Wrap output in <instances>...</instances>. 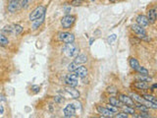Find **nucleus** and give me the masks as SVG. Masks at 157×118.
<instances>
[{
	"mask_svg": "<svg viewBox=\"0 0 157 118\" xmlns=\"http://www.w3.org/2000/svg\"><path fill=\"white\" fill-rule=\"evenodd\" d=\"M64 52H65L67 57H76L78 54V48L74 44V42L72 43H66L65 47H64Z\"/></svg>",
	"mask_w": 157,
	"mask_h": 118,
	"instance_id": "nucleus-1",
	"label": "nucleus"
},
{
	"mask_svg": "<svg viewBox=\"0 0 157 118\" xmlns=\"http://www.w3.org/2000/svg\"><path fill=\"white\" fill-rule=\"evenodd\" d=\"M43 15H45V7L43 6H38L36 7V9L33 10V11L29 14V21L31 22H33L34 20H36L38 18H40Z\"/></svg>",
	"mask_w": 157,
	"mask_h": 118,
	"instance_id": "nucleus-2",
	"label": "nucleus"
},
{
	"mask_svg": "<svg viewBox=\"0 0 157 118\" xmlns=\"http://www.w3.org/2000/svg\"><path fill=\"white\" fill-rule=\"evenodd\" d=\"M76 21V17L73 15H66L61 19V25L64 29H70Z\"/></svg>",
	"mask_w": 157,
	"mask_h": 118,
	"instance_id": "nucleus-3",
	"label": "nucleus"
},
{
	"mask_svg": "<svg viewBox=\"0 0 157 118\" xmlns=\"http://www.w3.org/2000/svg\"><path fill=\"white\" fill-rule=\"evenodd\" d=\"M58 37L61 41L65 42V43H72L75 41V36L71 33L68 32H63V33H59Z\"/></svg>",
	"mask_w": 157,
	"mask_h": 118,
	"instance_id": "nucleus-4",
	"label": "nucleus"
},
{
	"mask_svg": "<svg viewBox=\"0 0 157 118\" xmlns=\"http://www.w3.org/2000/svg\"><path fill=\"white\" fill-rule=\"evenodd\" d=\"M131 29H132V32L137 34V37H139L140 39L141 38L146 39V32H145L144 28L139 26L137 24H134V25H132V26H131Z\"/></svg>",
	"mask_w": 157,
	"mask_h": 118,
	"instance_id": "nucleus-5",
	"label": "nucleus"
},
{
	"mask_svg": "<svg viewBox=\"0 0 157 118\" xmlns=\"http://www.w3.org/2000/svg\"><path fill=\"white\" fill-rule=\"evenodd\" d=\"M119 100L122 102V104L124 105H128V106H132L134 107L135 106V101L132 100V98L129 96H126V95H120L119 96Z\"/></svg>",
	"mask_w": 157,
	"mask_h": 118,
	"instance_id": "nucleus-6",
	"label": "nucleus"
},
{
	"mask_svg": "<svg viewBox=\"0 0 157 118\" xmlns=\"http://www.w3.org/2000/svg\"><path fill=\"white\" fill-rule=\"evenodd\" d=\"M20 1L21 0H10L7 6V10L10 13H15L20 8Z\"/></svg>",
	"mask_w": 157,
	"mask_h": 118,
	"instance_id": "nucleus-7",
	"label": "nucleus"
},
{
	"mask_svg": "<svg viewBox=\"0 0 157 118\" xmlns=\"http://www.w3.org/2000/svg\"><path fill=\"white\" fill-rule=\"evenodd\" d=\"M76 113V108L73 105V103L68 104L64 108V116L65 117H73Z\"/></svg>",
	"mask_w": 157,
	"mask_h": 118,
	"instance_id": "nucleus-8",
	"label": "nucleus"
},
{
	"mask_svg": "<svg viewBox=\"0 0 157 118\" xmlns=\"http://www.w3.org/2000/svg\"><path fill=\"white\" fill-rule=\"evenodd\" d=\"M136 24L142 28H147L149 25V22L144 15H139V16L136 17Z\"/></svg>",
	"mask_w": 157,
	"mask_h": 118,
	"instance_id": "nucleus-9",
	"label": "nucleus"
},
{
	"mask_svg": "<svg viewBox=\"0 0 157 118\" xmlns=\"http://www.w3.org/2000/svg\"><path fill=\"white\" fill-rule=\"evenodd\" d=\"M75 74L78 76V78H86L87 76V69L85 66H78L75 71Z\"/></svg>",
	"mask_w": 157,
	"mask_h": 118,
	"instance_id": "nucleus-10",
	"label": "nucleus"
},
{
	"mask_svg": "<svg viewBox=\"0 0 157 118\" xmlns=\"http://www.w3.org/2000/svg\"><path fill=\"white\" fill-rule=\"evenodd\" d=\"M96 109L102 116H104V117H113V113L110 110H108L106 107L98 105V106H96Z\"/></svg>",
	"mask_w": 157,
	"mask_h": 118,
	"instance_id": "nucleus-11",
	"label": "nucleus"
},
{
	"mask_svg": "<svg viewBox=\"0 0 157 118\" xmlns=\"http://www.w3.org/2000/svg\"><path fill=\"white\" fill-rule=\"evenodd\" d=\"M147 20H148L149 24H154L156 21V9H149L148 12H147Z\"/></svg>",
	"mask_w": 157,
	"mask_h": 118,
	"instance_id": "nucleus-12",
	"label": "nucleus"
},
{
	"mask_svg": "<svg viewBox=\"0 0 157 118\" xmlns=\"http://www.w3.org/2000/svg\"><path fill=\"white\" fill-rule=\"evenodd\" d=\"M65 91H66L73 98H78V97H80V92L77 91L75 88H73V87H67V88H65Z\"/></svg>",
	"mask_w": 157,
	"mask_h": 118,
	"instance_id": "nucleus-13",
	"label": "nucleus"
},
{
	"mask_svg": "<svg viewBox=\"0 0 157 118\" xmlns=\"http://www.w3.org/2000/svg\"><path fill=\"white\" fill-rule=\"evenodd\" d=\"M135 88H136L137 90H141V91H145V90H148L149 86L147 85L146 82H142V81H137L134 84Z\"/></svg>",
	"mask_w": 157,
	"mask_h": 118,
	"instance_id": "nucleus-14",
	"label": "nucleus"
},
{
	"mask_svg": "<svg viewBox=\"0 0 157 118\" xmlns=\"http://www.w3.org/2000/svg\"><path fill=\"white\" fill-rule=\"evenodd\" d=\"M87 61V57L86 55H85V54H78V55L76 56V59L74 62H76L78 65H80V64H85L86 63Z\"/></svg>",
	"mask_w": 157,
	"mask_h": 118,
	"instance_id": "nucleus-15",
	"label": "nucleus"
},
{
	"mask_svg": "<svg viewBox=\"0 0 157 118\" xmlns=\"http://www.w3.org/2000/svg\"><path fill=\"white\" fill-rule=\"evenodd\" d=\"M129 63H130L131 68L132 69V70H135V71H137V70H139V69H140V67L139 61H137L136 59V58H134V57L130 58Z\"/></svg>",
	"mask_w": 157,
	"mask_h": 118,
	"instance_id": "nucleus-16",
	"label": "nucleus"
},
{
	"mask_svg": "<svg viewBox=\"0 0 157 118\" xmlns=\"http://www.w3.org/2000/svg\"><path fill=\"white\" fill-rule=\"evenodd\" d=\"M44 19H45V15H43V16H41L40 18H38V19H36V20H34V21H33V30L38 29L39 27L41 26V24L44 22Z\"/></svg>",
	"mask_w": 157,
	"mask_h": 118,
	"instance_id": "nucleus-17",
	"label": "nucleus"
},
{
	"mask_svg": "<svg viewBox=\"0 0 157 118\" xmlns=\"http://www.w3.org/2000/svg\"><path fill=\"white\" fill-rule=\"evenodd\" d=\"M109 103L110 104H112V105H114V106H116V107H118V108H120V107H122V102L118 100V98H116V97H114V96H111V97H109Z\"/></svg>",
	"mask_w": 157,
	"mask_h": 118,
	"instance_id": "nucleus-18",
	"label": "nucleus"
},
{
	"mask_svg": "<svg viewBox=\"0 0 157 118\" xmlns=\"http://www.w3.org/2000/svg\"><path fill=\"white\" fill-rule=\"evenodd\" d=\"M130 96L132 98V100H136V101L140 102V103H144V97L140 96H139V95H137V93H134V92H132Z\"/></svg>",
	"mask_w": 157,
	"mask_h": 118,
	"instance_id": "nucleus-19",
	"label": "nucleus"
},
{
	"mask_svg": "<svg viewBox=\"0 0 157 118\" xmlns=\"http://www.w3.org/2000/svg\"><path fill=\"white\" fill-rule=\"evenodd\" d=\"M137 79V81H142V82H151L152 81V78L149 77V76H147V75H140V74H139L136 77Z\"/></svg>",
	"mask_w": 157,
	"mask_h": 118,
	"instance_id": "nucleus-20",
	"label": "nucleus"
},
{
	"mask_svg": "<svg viewBox=\"0 0 157 118\" xmlns=\"http://www.w3.org/2000/svg\"><path fill=\"white\" fill-rule=\"evenodd\" d=\"M65 83L69 87H73L75 88L78 86V80H73V79H69V78H65Z\"/></svg>",
	"mask_w": 157,
	"mask_h": 118,
	"instance_id": "nucleus-21",
	"label": "nucleus"
},
{
	"mask_svg": "<svg viewBox=\"0 0 157 118\" xmlns=\"http://www.w3.org/2000/svg\"><path fill=\"white\" fill-rule=\"evenodd\" d=\"M9 44V39L4 36L3 33H0V45L6 46Z\"/></svg>",
	"mask_w": 157,
	"mask_h": 118,
	"instance_id": "nucleus-22",
	"label": "nucleus"
},
{
	"mask_svg": "<svg viewBox=\"0 0 157 118\" xmlns=\"http://www.w3.org/2000/svg\"><path fill=\"white\" fill-rule=\"evenodd\" d=\"M3 33H6V34H12L13 33V26L12 25H7V26H5L2 31H1Z\"/></svg>",
	"mask_w": 157,
	"mask_h": 118,
	"instance_id": "nucleus-23",
	"label": "nucleus"
},
{
	"mask_svg": "<svg viewBox=\"0 0 157 118\" xmlns=\"http://www.w3.org/2000/svg\"><path fill=\"white\" fill-rule=\"evenodd\" d=\"M23 30H24L23 27L20 26V25H14V26H13V33L16 34V36H18V34L22 33Z\"/></svg>",
	"mask_w": 157,
	"mask_h": 118,
	"instance_id": "nucleus-24",
	"label": "nucleus"
},
{
	"mask_svg": "<svg viewBox=\"0 0 157 118\" xmlns=\"http://www.w3.org/2000/svg\"><path fill=\"white\" fill-rule=\"evenodd\" d=\"M31 3H32V0H21V1H20V7L23 9H27L29 8V5H31Z\"/></svg>",
	"mask_w": 157,
	"mask_h": 118,
	"instance_id": "nucleus-25",
	"label": "nucleus"
},
{
	"mask_svg": "<svg viewBox=\"0 0 157 118\" xmlns=\"http://www.w3.org/2000/svg\"><path fill=\"white\" fill-rule=\"evenodd\" d=\"M122 107L124 108V112H126L127 114H132V115L136 114V113H135V109H134V107H132V106H128V105L122 106Z\"/></svg>",
	"mask_w": 157,
	"mask_h": 118,
	"instance_id": "nucleus-26",
	"label": "nucleus"
},
{
	"mask_svg": "<svg viewBox=\"0 0 157 118\" xmlns=\"http://www.w3.org/2000/svg\"><path fill=\"white\" fill-rule=\"evenodd\" d=\"M144 100H147V101H152V102H156V97L151 96V95H148V93H145V95L142 96Z\"/></svg>",
	"mask_w": 157,
	"mask_h": 118,
	"instance_id": "nucleus-27",
	"label": "nucleus"
},
{
	"mask_svg": "<svg viewBox=\"0 0 157 118\" xmlns=\"http://www.w3.org/2000/svg\"><path fill=\"white\" fill-rule=\"evenodd\" d=\"M144 105L146 107H148V108H153V109H156L157 108V104H156V102H152V101H147V100H144Z\"/></svg>",
	"mask_w": 157,
	"mask_h": 118,
	"instance_id": "nucleus-28",
	"label": "nucleus"
},
{
	"mask_svg": "<svg viewBox=\"0 0 157 118\" xmlns=\"http://www.w3.org/2000/svg\"><path fill=\"white\" fill-rule=\"evenodd\" d=\"M78 67V65L76 62H72V63H70L68 65V70L70 71V72H74Z\"/></svg>",
	"mask_w": 157,
	"mask_h": 118,
	"instance_id": "nucleus-29",
	"label": "nucleus"
},
{
	"mask_svg": "<svg viewBox=\"0 0 157 118\" xmlns=\"http://www.w3.org/2000/svg\"><path fill=\"white\" fill-rule=\"evenodd\" d=\"M105 107L107 108L108 110H110V111L113 113V114H114V113H117V112H118V107H116V106H114V105L110 104V103H109L108 105H106Z\"/></svg>",
	"mask_w": 157,
	"mask_h": 118,
	"instance_id": "nucleus-30",
	"label": "nucleus"
},
{
	"mask_svg": "<svg viewBox=\"0 0 157 118\" xmlns=\"http://www.w3.org/2000/svg\"><path fill=\"white\" fill-rule=\"evenodd\" d=\"M139 74H140V75H148V70L147 69H145L144 67H140L139 70L136 71Z\"/></svg>",
	"mask_w": 157,
	"mask_h": 118,
	"instance_id": "nucleus-31",
	"label": "nucleus"
},
{
	"mask_svg": "<svg viewBox=\"0 0 157 118\" xmlns=\"http://www.w3.org/2000/svg\"><path fill=\"white\" fill-rule=\"evenodd\" d=\"M130 42L132 44H139V43H140V37H131Z\"/></svg>",
	"mask_w": 157,
	"mask_h": 118,
	"instance_id": "nucleus-32",
	"label": "nucleus"
},
{
	"mask_svg": "<svg viewBox=\"0 0 157 118\" xmlns=\"http://www.w3.org/2000/svg\"><path fill=\"white\" fill-rule=\"evenodd\" d=\"M117 113L118 114L115 115L116 118H128L129 117V115H128L126 112H117Z\"/></svg>",
	"mask_w": 157,
	"mask_h": 118,
	"instance_id": "nucleus-33",
	"label": "nucleus"
},
{
	"mask_svg": "<svg viewBox=\"0 0 157 118\" xmlns=\"http://www.w3.org/2000/svg\"><path fill=\"white\" fill-rule=\"evenodd\" d=\"M31 90L33 91V93H37V92H39V90H40V87L37 86V85H33V86L31 87Z\"/></svg>",
	"mask_w": 157,
	"mask_h": 118,
	"instance_id": "nucleus-34",
	"label": "nucleus"
},
{
	"mask_svg": "<svg viewBox=\"0 0 157 118\" xmlns=\"http://www.w3.org/2000/svg\"><path fill=\"white\" fill-rule=\"evenodd\" d=\"M136 117H145V118H148L150 117V115L147 113V111H141L139 115H136Z\"/></svg>",
	"mask_w": 157,
	"mask_h": 118,
	"instance_id": "nucleus-35",
	"label": "nucleus"
},
{
	"mask_svg": "<svg viewBox=\"0 0 157 118\" xmlns=\"http://www.w3.org/2000/svg\"><path fill=\"white\" fill-rule=\"evenodd\" d=\"M82 2H83V0H73V1H72V5L78 6V5H81Z\"/></svg>",
	"mask_w": 157,
	"mask_h": 118,
	"instance_id": "nucleus-36",
	"label": "nucleus"
},
{
	"mask_svg": "<svg viewBox=\"0 0 157 118\" xmlns=\"http://www.w3.org/2000/svg\"><path fill=\"white\" fill-rule=\"evenodd\" d=\"M115 39H116V34H111V37H108L107 41H108V42H109V43H111V42L114 41Z\"/></svg>",
	"mask_w": 157,
	"mask_h": 118,
	"instance_id": "nucleus-37",
	"label": "nucleus"
},
{
	"mask_svg": "<svg viewBox=\"0 0 157 118\" xmlns=\"http://www.w3.org/2000/svg\"><path fill=\"white\" fill-rule=\"evenodd\" d=\"M55 101L58 102V103H61V102L64 101V100H63V98H62L61 96H56V97H55Z\"/></svg>",
	"mask_w": 157,
	"mask_h": 118,
	"instance_id": "nucleus-38",
	"label": "nucleus"
},
{
	"mask_svg": "<svg viewBox=\"0 0 157 118\" xmlns=\"http://www.w3.org/2000/svg\"><path fill=\"white\" fill-rule=\"evenodd\" d=\"M73 105L75 106L76 109H78V108H81V103L80 102H74Z\"/></svg>",
	"mask_w": 157,
	"mask_h": 118,
	"instance_id": "nucleus-39",
	"label": "nucleus"
},
{
	"mask_svg": "<svg viewBox=\"0 0 157 118\" xmlns=\"http://www.w3.org/2000/svg\"><path fill=\"white\" fill-rule=\"evenodd\" d=\"M3 113H4V108H3L2 105H0V116H1Z\"/></svg>",
	"mask_w": 157,
	"mask_h": 118,
	"instance_id": "nucleus-40",
	"label": "nucleus"
},
{
	"mask_svg": "<svg viewBox=\"0 0 157 118\" xmlns=\"http://www.w3.org/2000/svg\"><path fill=\"white\" fill-rule=\"evenodd\" d=\"M156 86H157V85H156V84H154V85H153V86H152V87H151V88H152V90H154V88H156Z\"/></svg>",
	"mask_w": 157,
	"mask_h": 118,
	"instance_id": "nucleus-41",
	"label": "nucleus"
},
{
	"mask_svg": "<svg viewBox=\"0 0 157 118\" xmlns=\"http://www.w3.org/2000/svg\"><path fill=\"white\" fill-rule=\"evenodd\" d=\"M110 1H111V2H116L117 0H110Z\"/></svg>",
	"mask_w": 157,
	"mask_h": 118,
	"instance_id": "nucleus-42",
	"label": "nucleus"
}]
</instances>
